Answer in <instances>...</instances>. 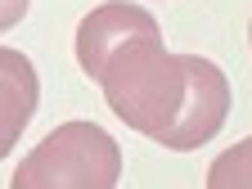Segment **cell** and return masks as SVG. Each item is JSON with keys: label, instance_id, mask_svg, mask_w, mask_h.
Instances as JSON below:
<instances>
[{"label": "cell", "instance_id": "obj_1", "mask_svg": "<svg viewBox=\"0 0 252 189\" xmlns=\"http://www.w3.org/2000/svg\"><path fill=\"white\" fill-rule=\"evenodd\" d=\"M94 81H99L108 108L131 131L158 140L185 99V54L162 50V32L158 36H131L108 54Z\"/></svg>", "mask_w": 252, "mask_h": 189}, {"label": "cell", "instance_id": "obj_2", "mask_svg": "<svg viewBox=\"0 0 252 189\" xmlns=\"http://www.w3.org/2000/svg\"><path fill=\"white\" fill-rule=\"evenodd\" d=\"M122 180V149L99 122H63L32 149L18 171L14 189H113Z\"/></svg>", "mask_w": 252, "mask_h": 189}, {"label": "cell", "instance_id": "obj_3", "mask_svg": "<svg viewBox=\"0 0 252 189\" xmlns=\"http://www.w3.org/2000/svg\"><path fill=\"white\" fill-rule=\"evenodd\" d=\"M230 117V81L212 59L185 54V99L176 108V117L167 122V131L158 135V144L171 153H189L203 149Z\"/></svg>", "mask_w": 252, "mask_h": 189}, {"label": "cell", "instance_id": "obj_4", "mask_svg": "<svg viewBox=\"0 0 252 189\" xmlns=\"http://www.w3.org/2000/svg\"><path fill=\"white\" fill-rule=\"evenodd\" d=\"M131 36H158L153 14H144L131 0H108V5H94L81 27H77V63L86 77H99V68L108 63V54L117 45H126Z\"/></svg>", "mask_w": 252, "mask_h": 189}, {"label": "cell", "instance_id": "obj_5", "mask_svg": "<svg viewBox=\"0 0 252 189\" xmlns=\"http://www.w3.org/2000/svg\"><path fill=\"white\" fill-rule=\"evenodd\" d=\"M36 104H41V77L32 59L0 45V158H9L27 122L36 117Z\"/></svg>", "mask_w": 252, "mask_h": 189}, {"label": "cell", "instance_id": "obj_6", "mask_svg": "<svg viewBox=\"0 0 252 189\" xmlns=\"http://www.w3.org/2000/svg\"><path fill=\"white\" fill-rule=\"evenodd\" d=\"M207 185L212 189H252V135L239 140V144H230L207 167Z\"/></svg>", "mask_w": 252, "mask_h": 189}, {"label": "cell", "instance_id": "obj_7", "mask_svg": "<svg viewBox=\"0 0 252 189\" xmlns=\"http://www.w3.org/2000/svg\"><path fill=\"white\" fill-rule=\"evenodd\" d=\"M27 5H32V0H0V32L18 27L27 18Z\"/></svg>", "mask_w": 252, "mask_h": 189}, {"label": "cell", "instance_id": "obj_8", "mask_svg": "<svg viewBox=\"0 0 252 189\" xmlns=\"http://www.w3.org/2000/svg\"><path fill=\"white\" fill-rule=\"evenodd\" d=\"M248 45H252V23H248Z\"/></svg>", "mask_w": 252, "mask_h": 189}]
</instances>
